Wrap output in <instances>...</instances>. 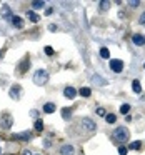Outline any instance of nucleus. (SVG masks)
<instances>
[{
	"label": "nucleus",
	"mask_w": 145,
	"mask_h": 155,
	"mask_svg": "<svg viewBox=\"0 0 145 155\" xmlns=\"http://www.w3.org/2000/svg\"><path fill=\"white\" fill-rule=\"evenodd\" d=\"M119 155H127V149L125 147H119Z\"/></svg>",
	"instance_id": "31"
},
{
	"label": "nucleus",
	"mask_w": 145,
	"mask_h": 155,
	"mask_svg": "<svg viewBox=\"0 0 145 155\" xmlns=\"http://www.w3.org/2000/svg\"><path fill=\"white\" fill-rule=\"evenodd\" d=\"M129 5H130V7H137V5H140V2H139V0H130Z\"/></svg>",
	"instance_id": "29"
},
{
	"label": "nucleus",
	"mask_w": 145,
	"mask_h": 155,
	"mask_svg": "<svg viewBox=\"0 0 145 155\" xmlns=\"http://www.w3.org/2000/svg\"><path fill=\"white\" fill-rule=\"evenodd\" d=\"M28 68H30V60H28V57H27V58H23L22 63L18 65V73H23L25 70H28Z\"/></svg>",
	"instance_id": "10"
},
{
	"label": "nucleus",
	"mask_w": 145,
	"mask_h": 155,
	"mask_svg": "<svg viewBox=\"0 0 145 155\" xmlns=\"http://www.w3.org/2000/svg\"><path fill=\"white\" fill-rule=\"evenodd\" d=\"M92 82L99 83V85H104V83H105V80H104V78H100V77H97V75H93V77H92Z\"/></svg>",
	"instance_id": "26"
},
{
	"label": "nucleus",
	"mask_w": 145,
	"mask_h": 155,
	"mask_svg": "<svg viewBox=\"0 0 145 155\" xmlns=\"http://www.w3.org/2000/svg\"><path fill=\"white\" fill-rule=\"evenodd\" d=\"M139 23H140V25H145V12L142 14V15H140V18H139Z\"/></svg>",
	"instance_id": "28"
},
{
	"label": "nucleus",
	"mask_w": 145,
	"mask_h": 155,
	"mask_svg": "<svg viewBox=\"0 0 145 155\" xmlns=\"http://www.w3.org/2000/svg\"><path fill=\"white\" fill-rule=\"evenodd\" d=\"M30 115H32V117H37V115H38V112H37V110H32Z\"/></svg>",
	"instance_id": "33"
},
{
	"label": "nucleus",
	"mask_w": 145,
	"mask_h": 155,
	"mask_svg": "<svg viewBox=\"0 0 145 155\" xmlns=\"http://www.w3.org/2000/svg\"><path fill=\"white\" fill-rule=\"evenodd\" d=\"M0 154H2V150H0Z\"/></svg>",
	"instance_id": "37"
},
{
	"label": "nucleus",
	"mask_w": 145,
	"mask_h": 155,
	"mask_svg": "<svg viewBox=\"0 0 145 155\" xmlns=\"http://www.w3.org/2000/svg\"><path fill=\"white\" fill-rule=\"evenodd\" d=\"M12 139L14 140H20V142H27V140L32 139V134L30 132H18V134H14Z\"/></svg>",
	"instance_id": "6"
},
{
	"label": "nucleus",
	"mask_w": 145,
	"mask_h": 155,
	"mask_svg": "<svg viewBox=\"0 0 145 155\" xmlns=\"http://www.w3.org/2000/svg\"><path fill=\"white\" fill-rule=\"evenodd\" d=\"M105 120H107L109 124H115V120H117V117H115L114 114H109V115H105Z\"/></svg>",
	"instance_id": "22"
},
{
	"label": "nucleus",
	"mask_w": 145,
	"mask_h": 155,
	"mask_svg": "<svg viewBox=\"0 0 145 155\" xmlns=\"http://www.w3.org/2000/svg\"><path fill=\"white\" fill-rule=\"evenodd\" d=\"M62 119L63 120H70L72 119V109H62Z\"/></svg>",
	"instance_id": "14"
},
{
	"label": "nucleus",
	"mask_w": 145,
	"mask_h": 155,
	"mask_svg": "<svg viewBox=\"0 0 145 155\" xmlns=\"http://www.w3.org/2000/svg\"><path fill=\"white\" fill-rule=\"evenodd\" d=\"M80 125H82L87 132H95V130H97V124H95L92 119H87V117H83V119L80 120Z\"/></svg>",
	"instance_id": "4"
},
{
	"label": "nucleus",
	"mask_w": 145,
	"mask_h": 155,
	"mask_svg": "<svg viewBox=\"0 0 145 155\" xmlns=\"http://www.w3.org/2000/svg\"><path fill=\"white\" fill-rule=\"evenodd\" d=\"M22 155H32V152H30V150H23V152H22Z\"/></svg>",
	"instance_id": "34"
},
{
	"label": "nucleus",
	"mask_w": 145,
	"mask_h": 155,
	"mask_svg": "<svg viewBox=\"0 0 145 155\" xmlns=\"http://www.w3.org/2000/svg\"><path fill=\"white\" fill-rule=\"evenodd\" d=\"M132 40H134L135 45H145V37H144V35H140V33H134Z\"/></svg>",
	"instance_id": "11"
},
{
	"label": "nucleus",
	"mask_w": 145,
	"mask_h": 155,
	"mask_svg": "<svg viewBox=\"0 0 145 155\" xmlns=\"http://www.w3.org/2000/svg\"><path fill=\"white\" fill-rule=\"evenodd\" d=\"M2 17H5V18H9V20L12 18V14H10L9 5H4V7H2Z\"/></svg>",
	"instance_id": "15"
},
{
	"label": "nucleus",
	"mask_w": 145,
	"mask_h": 155,
	"mask_svg": "<svg viewBox=\"0 0 145 155\" xmlns=\"http://www.w3.org/2000/svg\"><path fill=\"white\" fill-rule=\"evenodd\" d=\"M75 154V149H73L72 145H62V149H60V155H73Z\"/></svg>",
	"instance_id": "9"
},
{
	"label": "nucleus",
	"mask_w": 145,
	"mask_h": 155,
	"mask_svg": "<svg viewBox=\"0 0 145 155\" xmlns=\"http://www.w3.org/2000/svg\"><path fill=\"white\" fill-rule=\"evenodd\" d=\"M12 125H14V117L10 114L4 112V114L0 115V129L9 130V129H12Z\"/></svg>",
	"instance_id": "3"
},
{
	"label": "nucleus",
	"mask_w": 145,
	"mask_h": 155,
	"mask_svg": "<svg viewBox=\"0 0 145 155\" xmlns=\"http://www.w3.org/2000/svg\"><path fill=\"white\" fill-rule=\"evenodd\" d=\"M43 112H45V114H53V112H55V103L47 102L45 105H43Z\"/></svg>",
	"instance_id": "13"
},
{
	"label": "nucleus",
	"mask_w": 145,
	"mask_h": 155,
	"mask_svg": "<svg viewBox=\"0 0 145 155\" xmlns=\"http://www.w3.org/2000/svg\"><path fill=\"white\" fill-rule=\"evenodd\" d=\"M110 68H112L114 72L120 73L122 70H124V62L119 60V58H114V60H110Z\"/></svg>",
	"instance_id": "5"
},
{
	"label": "nucleus",
	"mask_w": 145,
	"mask_h": 155,
	"mask_svg": "<svg viewBox=\"0 0 145 155\" xmlns=\"http://www.w3.org/2000/svg\"><path fill=\"white\" fill-rule=\"evenodd\" d=\"M9 95H10L14 100H18V98H20V85H17L15 83V85L9 90Z\"/></svg>",
	"instance_id": "7"
},
{
	"label": "nucleus",
	"mask_w": 145,
	"mask_h": 155,
	"mask_svg": "<svg viewBox=\"0 0 145 155\" xmlns=\"http://www.w3.org/2000/svg\"><path fill=\"white\" fill-rule=\"evenodd\" d=\"M144 68H145V63H144Z\"/></svg>",
	"instance_id": "36"
},
{
	"label": "nucleus",
	"mask_w": 145,
	"mask_h": 155,
	"mask_svg": "<svg viewBox=\"0 0 145 155\" xmlns=\"http://www.w3.org/2000/svg\"><path fill=\"white\" fill-rule=\"evenodd\" d=\"M35 130L37 132H42L43 130V122L42 120H35Z\"/></svg>",
	"instance_id": "25"
},
{
	"label": "nucleus",
	"mask_w": 145,
	"mask_h": 155,
	"mask_svg": "<svg viewBox=\"0 0 145 155\" xmlns=\"http://www.w3.org/2000/svg\"><path fill=\"white\" fill-rule=\"evenodd\" d=\"M132 90H134L135 93H140V92H142V85H140L139 80H134V82H132Z\"/></svg>",
	"instance_id": "16"
},
{
	"label": "nucleus",
	"mask_w": 145,
	"mask_h": 155,
	"mask_svg": "<svg viewBox=\"0 0 145 155\" xmlns=\"http://www.w3.org/2000/svg\"><path fill=\"white\" fill-rule=\"evenodd\" d=\"M27 17H28V18H30L32 22H38V20H40V17L37 15V14H35L33 10H28V12H27Z\"/></svg>",
	"instance_id": "17"
},
{
	"label": "nucleus",
	"mask_w": 145,
	"mask_h": 155,
	"mask_svg": "<svg viewBox=\"0 0 145 155\" xmlns=\"http://www.w3.org/2000/svg\"><path fill=\"white\" fill-rule=\"evenodd\" d=\"M97 115H100V117H105V110L102 109V107H99V109H97Z\"/></svg>",
	"instance_id": "27"
},
{
	"label": "nucleus",
	"mask_w": 145,
	"mask_h": 155,
	"mask_svg": "<svg viewBox=\"0 0 145 155\" xmlns=\"http://www.w3.org/2000/svg\"><path fill=\"white\" fill-rule=\"evenodd\" d=\"M114 139L119 140V142H127L130 139V134H129V130H127V127H117L114 130Z\"/></svg>",
	"instance_id": "1"
},
{
	"label": "nucleus",
	"mask_w": 145,
	"mask_h": 155,
	"mask_svg": "<svg viewBox=\"0 0 145 155\" xmlns=\"http://www.w3.org/2000/svg\"><path fill=\"white\" fill-rule=\"evenodd\" d=\"M140 147H142V144H140L139 140H135V142H130L129 149L130 150H140Z\"/></svg>",
	"instance_id": "19"
},
{
	"label": "nucleus",
	"mask_w": 145,
	"mask_h": 155,
	"mask_svg": "<svg viewBox=\"0 0 145 155\" xmlns=\"http://www.w3.org/2000/svg\"><path fill=\"white\" fill-rule=\"evenodd\" d=\"M63 95L67 98H75V95H77V90L73 87H65V90H63Z\"/></svg>",
	"instance_id": "12"
},
{
	"label": "nucleus",
	"mask_w": 145,
	"mask_h": 155,
	"mask_svg": "<svg viewBox=\"0 0 145 155\" xmlns=\"http://www.w3.org/2000/svg\"><path fill=\"white\" fill-rule=\"evenodd\" d=\"M100 57L102 58H109L110 57V52H109V48H100Z\"/></svg>",
	"instance_id": "20"
},
{
	"label": "nucleus",
	"mask_w": 145,
	"mask_h": 155,
	"mask_svg": "<svg viewBox=\"0 0 145 155\" xmlns=\"http://www.w3.org/2000/svg\"><path fill=\"white\" fill-rule=\"evenodd\" d=\"M32 7L35 9V10H38V9H42V7H45V2H32Z\"/></svg>",
	"instance_id": "21"
},
{
	"label": "nucleus",
	"mask_w": 145,
	"mask_h": 155,
	"mask_svg": "<svg viewBox=\"0 0 145 155\" xmlns=\"http://www.w3.org/2000/svg\"><path fill=\"white\" fill-rule=\"evenodd\" d=\"M48 82V73H47V70H37L35 73H33V83L35 85H45V83Z\"/></svg>",
	"instance_id": "2"
},
{
	"label": "nucleus",
	"mask_w": 145,
	"mask_h": 155,
	"mask_svg": "<svg viewBox=\"0 0 145 155\" xmlns=\"http://www.w3.org/2000/svg\"><path fill=\"white\" fill-rule=\"evenodd\" d=\"M0 57H2V52H0Z\"/></svg>",
	"instance_id": "35"
},
{
	"label": "nucleus",
	"mask_w": 145,
	"mask_h": 155,
	"mask_svg": "<svg viewBox=\"0 0 145 155\" xmlns=\"http://www.w3.org/2000/svg\"><path fill=\"white\" fill-rule=\"evenodd\" d=\"M48 30H50V32H55V30H57V25H55V23H50V25H48Z\"/></svg>",
	"instance_id": "32"
},
{
	"label": "nucleus",
	"mask_w": 145,
	"mask_h": 155,
	"mask_svg": "<svg viewBox=\"0 0 145 155\" xmlns=\"http://www.w3.org/2000/svg\"><path fill=\"white\" fill-rule=\"evenodd\" d=\"M80 95H82V97H90V95H92V90H90V88L88 87H83V88H80Z\"/></svg>",
	"instance_id": "18"
},
{
	"label": "nucleus",
	"mask_w": 145,
	"mask_h": 155,
	"mask_svg": "<svg viewBox=\"0 0 145 155\" xmlns=\"http://www.w3.org/2000/svg\"><path fill=\"white\" fill-rule=\"evenodd\" d=\"M45 53L47 55H53V48L52 47H45Z\"/></svg>",
	"instance_id": "30"
},
{
	"label": "nucleus",
	"mask_w": 145,
	"mask_h": 155,
	"mask_svg": "<svg viewBox=\"0 0 145 155\" xmlns=\"http://www.w3.org/2000/svg\"><path fill=\"white\" fill-rule=\"evenodd\" d=\"M109 9H110V2L102 0V2H100V10H109Z\"/></svg>",
	"instance_id": "23"
},
{
	"label": "nucleus",
	"mask_w": 145,
	"mask_h": 155,
	"mask_svg": "<svg viewBox=\"0 0 145 155\" xmlns=\"http://www.w3.org/2000/svg\"><path fill=\"white\" fill-rule=\"evenodd\" d=\"M130 112V105L129 103H124L122 107H120V114H129Z\"/></svg>",
	"instance_id": "24"
},
{
	"label": "nucleus",
	"mask_w": 145,
	"mask_h": 155,
	"mask_svg": "<svg viewBox=\"0 0 145 155\" xmlns=\"http://www.w3.org/2000/svg\"><path fill=\"white\" fill-rule=\"evenodd\" d=\"M10 22L15 28H22V27H23V20H22V17H18V15H12Z\"/></svg>",
	"instance_id": "8"
}]
</instances>
